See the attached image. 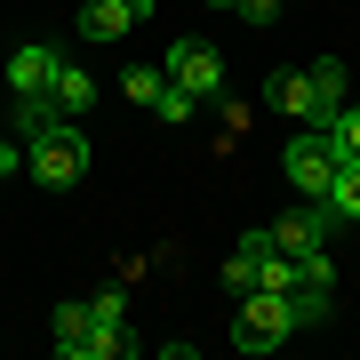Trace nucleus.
Returning a JSON list of instances; mask_svg holds the SVG:
<instances>
[{"label": "nucleus", "mask_w": 360, "mask_h": 360, "mask_svg": "<svg viewBox=\"0 0 360 360\" xmlns=\"http://www.w3.org/2000/svg\"><path fill=\"white\" fill-rule=\"evenodd\" d=\"M321 136L336 144V160H360V104H352V96H345V112H336Z\"/></svg>", "instance_id": "2eb2a0df"}, {"label": "nucleus", "mask_w": 360, "mask_h": 360, "mask_svg": "<svg viewBox=\"0 0 360 360\" xmlns=\"http://www.w3.org/2000/svg\"><path fill=\"white\" fill-rule=\"evenodd\" d=\"M160 72L176 80V89H193L200 104H208V96H224V49H217V40H193V32H184L176 49H168V65H160Z\"/></svg>", "instance_id": "7ed1b4c3"}, {"label": "nucleus", "mask_w": 360, "mask_h": 360, "mask_svg": "<svg viewBox=\"0 0 360 360\" xmlns=\"http://www.w3.org/2000/svg\"><path fill=\"white\" fill-rule=\"evenodd\" d=\"M328 224H336V208H328V200H304L296 217H281V224H272V248H281V257H304V248H328Z\"/></svg>", "instance_id": "0eeeda50"}, {"label": "nucleus", "mask_w": 360, "mask_h": 360, "mask_svg": "<svg viewBox=\"0 0 360 360\" xmlns=\"http://www.w3.org/2000/svg\"><path fill=\"white\" fill-rule=\"evenodd\" d=\"M321 200L336 208V224H360V160H336V176H328Z\"/></svg>", "instance_id": "9d476101"}, {"label": "nucleus", "mask_w": 360, "mask_h": 360, "mask_svg": "<svg viewBox=\"0 0 360 360\" xmlns=\"http://www.w3.org/2000/svg\"><path fill=\"white\" fill-rule=\"evenodd\" d=\"M193 112H200V96H193V89H176V80H168V89L153 96V120H160V129H184Z\"/></svg>", "instance_id": "ddd939ff"}, {"label": "nucleus", "mask_w": 360, "mask_h": 360, "mask_svg": "<svg viewBox=\"0 0 360 360\" xmlns=\"http://www.w3.org/2000/svg\"><path fill=\"white\" fill-rule=\"evenodd\" d=\"M96 96H104V80H96V72H80L72 56H65V65H56V80H49V104H56L65 120H80V112L96 104Z\"/></svg>", "instance_id": "1a4fd4ad"}, {"label": "nucleus", "mask_w": 360, "mask_h": 360, "mask_svg": "<svg viewBox=\"0 0 360 360\" xmlns=\"http://www.w3.org/2000/svg\"><path fill=\"white\" fill-rule=\"evenodd\" d=\"M56 65H65V49H49V40H25V49H8L0 80H8V96H49Z\"/></svg>", "instance_id": "39448f33"}, {"label": "nucleus", "mask_w": 360, "mask_h": 360, "mask_svg": "<svg viewBox=\"0 0 360 360\" xmlns=\"http://www.w3.org/2000/svg\"><path fill=\"white\" fill-rule=\"evenodd\" d=\"M208 104H217V129H224V136L248 129V104H240V96H208Z\"/></svg>", "instance_id": "6ab92c4d"}, {"label": "nucleus", "mask_w": 360, "mask_h": 360, "mask_svg": "<svg viewBox=\"0 0 360 360\" xmlns=\"http://www.w3.org/2000/svg\"><path fill=\"white\" fill-rule=\"evenodd\" d=\"M208 8H232V0H208Z\"/></svg>", "instance_id": "5701e85b"}, {"label": "nucleus", "mask_w": 360, "mask_h": 360, "mask_svg": "<svg viewBox=\"0 0 360 360\" xmlns=\"http://www.w3.org/2000/svg\"><path fill=\"white\" fill-rule=\"evenodd\" d=\"M232 248H240V257H272V224H248Z\"/></svg>", "instance_id": "412c9836"}, {"label": "nucleus", "mask_w": 360, "mask_h": 360, "mask_svg": "<svg viewBox=\"0 0 360 360\" xmlns=\"http://www.w3.org/2000/svg\"><path fill=\"white\" fill-rule=\"evenodd\" d=\"M25 176L40 193H72V184L89 176V136H80V120L49 112L40 129H25Z\"/></svg>", "instance_id": "f03ea898"}, {"label": "nucleus", "mask_w": 360, "mask_h": 360, "mask_svg": "<svg viewBox=\"0 0 360 360\" xmlns=\"http://www.w3.org/2000/svg\"><path fill=\"white\" fill-rule=\"evenodd\" d=\"M72 360H136V336H129V321H120V328H89Z\"/></svg>", "instance_id": "f8f14e48"}, {"label": "nucleus", "mask_w": 360, "mask_h": 360, "mask_svg": "<svg viewBox=\"0 0 360 360\" xmlns=\"http://www.w3.org/2000/svg\"><path fill=\"white\" fill-rule=\"evenodd\" d=\"M0 176H25V144L16 136H0Z\"/></svg>", "instance_id": "4be33fe9"}, {"label": "nucleus", "mask_w": 360, "mask_h": 360, "mask_svg": "<svg viewBox=\"0 0 360 360\" xmlns=\"http://www.w3.org/2000/svg\"><path fill=\"white\" fill-rule=\"evenodd\" d=\"M232 16L240 25H281V0H232Z\"/></svg>", "instance_id": "aec40b11"}, {"label": "nucleus", "mask_w": 360, "mask_h": 360, "mask_svg": "<svg viewBox=\"0 0 360 360\" xmlns=\"http://www.w3.org/2000/svg\"><path fill=\"white\" fill-rule=\"evenodd\" d=\"M312 72V96H321V129L336 112H345V65H336V56H321V65H304Z\"/></svg>", "instance_id": "9b49d317"}, {"label": "nucleus", "mask_w": 360, "mask_h": 360, "mask_svg": "<svg viewBox=\"0 0 360 360\" xmlns=\"http://www.w3.org/2000/svg\"><path fill=\"white\" fill-rule=\"evenodd\" d=\"M264 104L288 120H304V129H321V96H312V72H272L264 80Z\"/></svg>", "instance_id": "6e6552de"}, {"label": "nucleus", "mask_w": 360, "mask_h": 360, "mask_svg": "<svg viewBox=\"0 0 360 360\" xmlns=\"http://www.w3.org/2000/svg\"><path fill=\"white\" fill-rule=\"evenodd\" d=\"M144 16L153 0H80V40H129Z\"/></svg>", "instance_id": "423d86ee"}, {"label": "nucleus", "mask_w": 360, "mask_h": 360, "mask_svg": "<svg viewBox=\"0 0 360 360\" xmlns=\"http://www.w3.org/2000/svg\"><path fill=\"white\" fill-rule=\"evenodd\" d=\"M49 328H56V352L72 360V352H80V336H89V304H72V296H65V304H56V321H49Z\"/></svg>", "instance_id": "4468645a"}, {"label": "nucleus", "mask_w": 360, "mask_h": 360, "mask_svg": "<svg viewBox=\"0 0 360 360\" xmlns=\"http://www.w3.org/2000/svg\"><path fill=\"white\" fill-rule=\"evenodd\" d=\"M120 89H129V104H144V112H153V96L168 89V72H160V65H129V72H120Z\"/></svg>", "instance_id": "dca6fc26"}, {"label": "nucleus", "mask_w": 360, "mask_h": 360, "mask_svg": "<svg viewBox=\"0 0 360 360\" xmlns=\"http://www.w3.org/2000/svg\"><path fill=\"white\" fill-rule=\"evenodd\" d=\"M281 176H288L304 200H321V193H328V176H336V144H328L321 129H304V136L281 153Z\"/></svg>", "instance_id": "20e7f679"}, {"label": "nucleus", "mask_w": 360, "mask_h": 360, "mask_svg": "<svg viewBox=\"0 0 360 360\" xmlns=\"http://www.w3.org/2000/svg\"><path fill=\"white\" fill-rule=\"evenodd\" d=\"M129 321V288H96L89 296V328H120Z\"/></svg>", "instance_id": "f3484780"}, {"label": "nucleus", "mask_w": 360, "mask_h": 360, "mask_svg": "<svg viewBox=\"0 0 360 360\" xmlns=\"http://www.w3.org/2000/svg\"><path fill=\"white\" fill-rule=\"evenodd\" d=\"M336 304V288H248L240 296V321H232V345L240 352H281L288 336L321 328Z\"/></svg>", "instance_id": "f257e3e1"}, {"label": "nucleus", "mask_w": 360, "mask_h": 360, "mask_svg": "<svg viewBox=\"0 0 360 360\" xmlns=\"http://www.w3.org/2000/svg\"><path fill=\"white\" fill-rule=\"evenodd\" d=\"M224 288H232V296L257 288V257H240V248H232V257H224Z\"/></svg>", "instance_id": "a211bd4d"}]
</instances>
